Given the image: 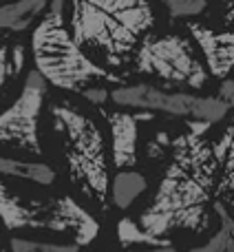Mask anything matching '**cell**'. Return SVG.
<instances>
[{"label":"cell","instance_id":"obj_1","mask_svg":"<svg viewBox=\"0 0 234 252\" xmlns=\"http://www.w3.org/2000/svg\"><path fill=\"white\" fill-rule=\"evenodd\" d=\"M148 157L161 159V177L135 217L148 237L173 246L177 235H201L234 206V124L183 120L179 133H157Z\"/></svg>","mask_w":234,"mask_h":252},{"label":"cell","instance_id":"obj_2","mask_svg":"<svg viewBox=\"0 0 234 252\" xmlns=\"http://www.w3.org/2000/svg\"><path fill=\"white\" fill-rule=\"evenodd\" d=\"M0 223L9 237L88 248L100 241L97 215L75 195L0 179Z\"/></svg>","mask_w":234,"mask_h":252},{"label":"cell","instance_id":"obj_3","mask_svg":"<svg viewBox=\"0 0 234 252\" xmlns=\"http://www.w3.org/2000/svg\"><path fill=\"white\" fill-rule=\"evenodd\" d=\"M69 31L82 51L106 66H124L155 25L148 0H66Z\"/></svg>","mask_w":234,"mask_h":252},{"label":"cell","instance_id":"obj_4","mask_svg":"<svg viewBox=\"0 0 234 252\" xmlns=\"http://www.w3.org/2000/svg\"><path fill=\"white\" fill-rule=\"evenodd\" d=\"M49 126L69 179L88 204L106 208L111 204V146L97 120L71 100L49 104Z\"/></svg>","mask_w":234,"mask_h":252},{"label":"cell","instance_id":"obj_5","mask_svg":"<svg viewBox=\"0 0 234 252\" xmlns=\"http://www.w3.org/2000/svg\"><path fill=\"white\" fill-rule=\"evenodd\" d=\"M31 56L33 69L44 82L60 91L82 95L93 87L124 84L121 78L100 66L78 47L66 22V0H51L42 20L33 27Z\"/></svg>","mask_w":234,"mask_h":252},{"label":"cell","instance_id":"obj_6","mask_svg":"<svg viewBox=\"0 0 234 252\" xmlns=\"http://www.w3.org/2000/svg\"><path fill=\"white\" fill-rule=\"evenodd\" d=\"M133 60L139 73L166 82L164 89L175 84L201 89L208 84L210 78L205 62H201L197 56L195 42L183 33L146 35Z\"/></svg>","mask_w":234,"mask_h":252},{"label":"cell","instance_id":"obj_7","mask_svg":"<svg viewBox=\"0 0 234 252\" xmlns=\"http://www.w3.org/2000/svg\"><path fill=\"white\" fill-rule=\"evenodd\" d=\"M111 100L117 106L142 113H164L173 118L197 120V122L219 124L230 113V106L219 95H197L188 91H168L155 84L137 82V84H119L111 91Z\"/></svg>","mask_w":234,"mask_h":252},{"label":"cell","instance_id":"obj_8","mask_svg":"<svg viewBox=\"0 0 234 252\" xmlns=\"http://www.w3.org/2000/svg\"><path fill=\"white\" fill-rule=\"evenodd\" d=\"M49 84L35 69L27 71L16 100L0 111V148H16L29 155H42L40 120L47 104Z\"/></svg>","mask_w":234,"mask_h":252},{"label":"cell","instance_id":"obj_9","mask_svg":"<svg viewBox=\"0 0 234 252\" xmlns=\"http://www.w3.org/2000/svg\"><path fill=\"white\" fill-rule=\"evenodd\" d=\"M152 120V113L142 111H111L106 122L111 130V161L115 170H130L137 164V142L139 124Z\"/></svg>","mask_w":234,"mask_h":252},{"label":"cell","instance_id":"obj_10","mask_svg":"<svg viewBox=\"0 0 234 252\" xmlns=\"http://www.w3.org/2000/svg\"><path fill=\"white\" fill-rule=\"evenodd\" d=\"M188 31L192 35V42L204 53L205 69L212 78L230 80L234 71V29H210L199 22H190Z\"/></svg>","mask_w":234,"mask_h":252},{"label":"cell","instance_id":"obj_11","mask_svg":"<svg viewBox=\"0 0 234 252\" xmlns=\"http://www.w3.org/2000/svg\"><path fill=\"white\" fill-rule=\"evenodd\" d=\"M0 179H4V182L35 184V186H44V188H56L58 173L51 164H47V161H42V159L0 155Z\"/></svg>","mask_w":234,"mask_h":252},{"label":"cell","instance_id":"obj_12","mask_svg":"<svg viewBox=\"0 0 234 252\" xmlns=\"http://www.w3.org/2000/svg\"><path fill=\"white\" fill-rule=\"evenodd\" d=\"M51 0H9L0 4V31L22 33L33 29L47 13Z\"/></svg>","mask_w":234,"mask_h":252},{"label":"cell","instance_id":"obj_13","mask_svg":"<svg viewBox=\"0 0 234 252\" xmlns=\"http://www.w3.org/2000/svg\"><path fill=\"white\" fill-rule=\"evenodd\" d=\"M148 190V179L139 170H117L111 182V204L117 210H128Z\"/></svg>","mask_w":234,"mask_h":252},{"label":"cell","instance_id":"obj_14","mask_svg":"<svg viewBox=\"0 0 234 252\" xmlns=\"http://www.w3.org/2000/svg\"><path fill=\"white\" fill-rule=\"evenodd\" d=\"M27 69V51L18 42H0V97Z\"/></svg>","mask_w":234,"mask_h":252},{"label":"cell","instance_id":"obj_15","mask_svg":"<svg viewBox=\"0 0 234 252\" xmlns=\"http://www.w3.org/2000/svg\"><path fill=\"white\" fill-rule=\"evenodd\" d=\"M117 244H119L121 250H148V248H168L170 246L148 237L137 226V221L133 217H121L117 221Z\"/></svg>","mask_w":234,"mask_h":252},{"label":"cell","instance_id":"obj_16","mask_svg":"<svg viewBox=\"0 0 234 252\" xmlns=\"http://www.w3.org/2000/svg\"><path fill=\"white\" fill-rule=\"evenodd\" d=\"M186 252H234V213H226L219 219V228L208 241Z\"/></svg>","mask_w":234,"mask_h":252},{"label":"cell","instance_id":"obj_17","mask_svg":"<svg viewBox=\"0 0 234 252\" xmlns=\"http://www.w3.org/2000/svg\"><path fill=\"white\" fill-rule=\"evenodd\" d=\"M164 9L168 11L170 18L175 20H190V18H199L205 13L210 0H159Z\"/></svg>","mask_w":234,"mask_h":252},{"label":"cell","instance_id":"obj_18","mask_svg":"<svg viewBox=\"0 0 234 252\" xmlns=\"http://www.w3.org/2000/svg\"><path fill=\"white\" fill-rule=\"evenodd\" d=\"M13 252H80L82 248H75L69 244H51V241H38V239H16L11 237Z\"/></svg>","mask_w":234,"mask_h":252},{"label":"cell","instance_id":"obj_19","mask_svg":"<svg viewBox=\"0 0 234 252\" xmlns=\"http://www.w3.org/2000/svg\"><path fill=\"white\" fill-rule=\"evenodd\" d=\"M82 97H84L87 102H91V104L102 106L104 102L111 100V91H109L106 87H93V89H88V91H84Z\"/></svg>","mask_w":234,"mask_h":252},{"label":"cell","instance_id":"obj_20","mask_svg":"<svg viewBox=\"0 0 234 252\" xmlns=\"http://www.w3.org/2000/svg\"><path fill=\"white\" fill-rule=\"evenodd\" d=\"M219 97H221L223 102H226L228 106H234V78H230V80H226V82L219 87Z\"/></svg>","mask_w":234,"mask_h":252},{"label":"cell","instance_id":"obj_21","mask_svg":"<svg viewBox=\"0 0 234 252\" xmlns=\"http://www.w3.org/2000/svg\"><path fill=\"white\" fill-rule=\"evenodd\" d=\"M0 252H13V248H11V237L7 235V230H4L2 223H0Z\"/></svg>","mask_w":234,"mask_h":252},{"label":"cell","instance_id":"obj_22","mask_svg":"<svg viewBox=\"0 0 234 252\" xmlns=\"http://www.w3.org/2000/svg\"><path fill=\"white\" fill-rule=\"evenodd\" d=\"M80 252H115L111 246H106V244H102V241H95L93 246H88V248H82Z\"/></svg>","mask_w":234,"mask_h":252},{"label":"cell","instance_id":"obj_23","mask_svg":"<svg viewBox=\"0 0 234 252\" xmlns=\"http://www.w3.org/2000/svg\"><path fill=\"white\" fill-rule=\"evenodd\" d=\"M121 252H179L175 246H168V248H148V250H121Z\"/></svg>","mask_w":234,"mask_h":252},{"label":"cell","instance_id":"obj_24","mask_svg":"<svg viewBox=\"0 0 234 252\" xmlns=\"http://www.w3.org/2000/svg\"><path fill=\"white\" fill-rule=\"evenodd\" d=\"M226 2V9H230V7H234V0H223Z\"/></svg>","mask_w":234,"mask_h":252}]
</instances>
